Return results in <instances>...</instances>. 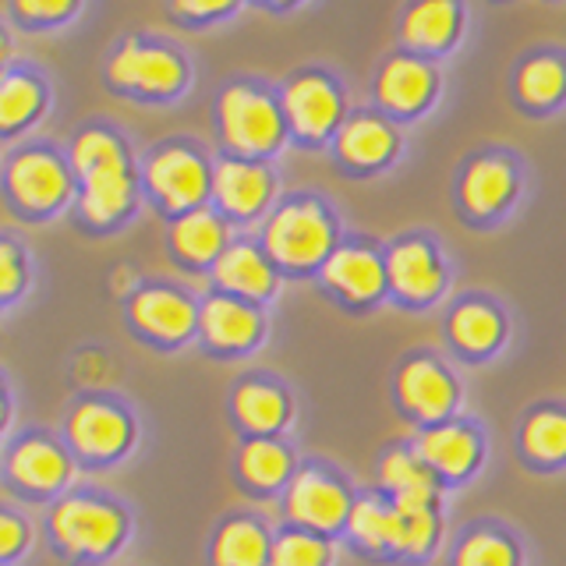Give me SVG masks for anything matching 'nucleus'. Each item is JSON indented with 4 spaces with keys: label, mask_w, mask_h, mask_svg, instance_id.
Returning <instances> with one entry per match:
<instances>
[{
    "label": "nucleus",
    "mask_w": 566,
    "mask_h": 566,
    "mask_svg": "<svg viewBox=\"0 0 566 566\" xmlns=\"http://www.w3.org/2000/svg\"><path fill=\"white\" fill-rule=\"evenodd\" d=\"M265 252L283 265H294V270L318 262L326 265L333 255V223L323 206L312 199L280 206L265 223Z\"/></svg>",
    "instance_id": "1"
},
{
    "label": "nucleus",
    "mask_w": 566,
    "mask_h": 566,
    "mask_svg": "<svg viewBox=\"0 0 566 566\" xmlns=\"http://www.w3.org/2000/svg\"><path fill=\"white\" fill-rule=\"evenodd\" d=\"M220 128L238 153H270L283 138V111L252 85H230L220 96Z\"/></svg>",
    "instance_id": "2"
},
{
    "label": "nucleus",
    "mask_w": 566,
    "mask_h": 566,
    "mask_svg": "<svg viewBox=\"0 0 566 566\" xmlns=\"http://www.w3.org/2000/svg\"><path fill=\"white\" fill-rule=\"evenodd\" d=\"M50 527H53V538L75 556H103V553H111V548H117V542L124 538L120 510L106 506L99 500H85V495H71V500L57 503Z\"/></svg>",
    "instance_id": "3"
},
{
    "label": "nucleus",
    "mask_w": 566,
    "mask_h": 566,
    "mask_svg": "<svg viewBox=\"0 0 566 566\" xmlns=\"http://www.w3.org/2000/svg\"><path fill=\"white\" fill-rule=\"evenodd\" d=\"M146 185L167 209H199L206 191L212 188V177L206 164L191 149L170 146L159 149L146 164Z\"/></svg>",
    "instance_id": "4"
},
{
    "label": "nucleus",
    "mask_w": 566,
    "mask_h": 566,
    "mask_svg": "<svg viewBox=\"0 0 566 566\" xmlns=\"http://www.w3.org/2000/svg\"><path fill=\"white\" fill-rule=\"evenodd\" d=\"M185 61L177 53L164 46H149V43H124L114 61H111V78L120 88H135V93H177L185 85Z\"/></svg>",
    "instance_id": "5"
},
{
    "label": "nucleus",
    "mask_w": 566,
    "mask_h": 566,
    "mask_svg": "<svg viewBox=\"0 0 566 566\" xmlns=\"http://www.w3.org/2000/svg\"><path fill=\"white\" fill-rule=\"evenodd\" d=\"M8 188L18 206L43 212V209H53L67 199L71 177L53 153L29 149V153H18L8 164Z\"/></svg>",
    "instance_id": "6"
},
{
    "label": "nucleus",
    "mask_w": 566,
    "mask_h": 566,
    "mask_svg": "<svg viewBox=\"0 0 566 566\" xmlns=\"http://www.w3.org/2000/svg\"><path fill=\"white\" fill-rule=\"evenodd\" d=\"M283 114L301 138H326L344 117V99L323 75H301L283 93Z\"/></svg>",
    "instance_id": "7"
},
{
    "label": "nucleus",
    "mask_w": 566,
    "mask_h": 566,
    "mask_svg": "<svg viewBox=\"0 0 566 566\" xmlns=\"http://www.w3.org/2000/svg\"><path fill=\"white\" fill-rule=\"evenodd\" d=\"M67 439L78 453L93 460L117 457L128 450V442H132V421L114 403L85 400L67 418Z\"/></svg>",
    "instance_id": "8"
},
{
    "label": "nucleus",
    "mask_w": 566,
    "mask_h": 566,
    "mask_svg": "<svg viewBox=\"0 0 566 566\" xmlns=\"http://www.w3.org/2000/svg\"><path fill=\"white\" fill-rule=\"evenodd\" d=\"M350 506L354 503L347 500L344 485L318 471H301L287 489V513L308 531H333L347 524Z\"/></svg>",
    "instance_id": "9"
},
{
    "label": "nucleus",
    "mask_w": 566,
    "mask_h": 566,
    "mask_svg": "<svg viewBox=\"0 0 566 566\" xmlns=\"http://www.w3.org/2000/svg\"><path fill=\"white\" fill-rule=\"evenodd\" d=\"M78 177H82V217L88 223L103 227L128 212L135 199V177L128 167V156L106 159V164H96L93 170H85Z\"/></svg>",
    "instance_id": "10"
},
{
    "label": "nucleus",
    "mask_w": 566,
    "mask_h": 566,
    "mask_svg": "<svg viewBox=\"0 0 566 566\" xmlns=\"http://www.w3.org/2000/svg\"><path fill=\"white\" fill-rule=\"evenodd\" d=\"M400 403L421 421H439L450 415V407L457 403V382L450 379V371L432 358H415L407 361L400 379H397Z\"/></svg>",
    "instance_id": "11"
},
{
    "label": "nucleus",
    "mask_w": 566,
    "mask_h": 566,
    "mask_svg": "<svg viewBox=\"0 0 566 566\" xmlns=\"http://www.w3.org/2000/svg\"><path fill=\"white\" fill-rule=\"evenodd\" d=\"M386 276H389V287H397V294L411 297V301L436 297L442 291V280H447L436 248L429 241H418V238L389 248Z\"/></svg>",
    "instance_id": "12"
},
{
    "label": "nucleus",
    "mask_w": 566,
    "mask_h": 566,
    "mask_svg": "<svg viewBox=\"0 0 566 566\" xmlns=\"http://www.w3.org/2000/svg\"><path fill=\"white\" fill-rule=\"evenodd\" d=\"M132 318L138 329H146L156 340H167L177 344L199 326V312L195 305L177 291L167 287H149V291H138L132 297Z\"/></svg>",
    "instance_id": "13"
},
{
    "label": "nucleus",
    "mask_w": 566,
    "mask_h": 566,
    "mask_svg": "<svg viewBox=\"0 0 566 566\" xmlns=\"http://www.w3.org/2000/svg\"><path fill=\"white\" fill-rule=\"evenodd\" d=\"M212 195L217 202L234 212V217H255V212L270 202L273 195V177L265 167L248 164V159H223L212 170Z\"/></svg>",
    "instance_id": "14"
},
{
    "label": "nucleus",
    "mask_w": 566,
    "mask_h": 566,
    "mask_svg": "<svg viewBox=\"0 0 566 566\" xmlns=\"http://www.w3.org/2000/svg\"><path fill=\"white\" fill-rule=\"evenodd\" d=\"M415 457L432 474L464 478L474 471L478 457H482V442L464 424H439V429L421 432L415 442Z\"/></svg>",
    "instance_id": "15"
},
{
    "label": "nucleus",
    "mask_w": 566,
    "mask_h": 566,
    "mask_svg": "<svg viewBox=\"0 0 566 566\" xmlns=\"http://www.w3.org/2000/svg\"><path fill=\"white\" fill-rule=\"evenodd\" d=\"M436 93V71L421 57H394L376 82V96L386 111L394 114H415Z\"/></svg>",
    "instance_id": "16"
},
{
    "label": "nucleus",
    "mask_w": 566,
    "mask_h": 566,
    "mask_svg": "<svg viewBox=\"0 0 566 566\" xmlns=\"http://www.w3.org/2000/svg\"><path fill=\"white\" fill-rule=\"evenodd\" d=\"M323 276L333 291H340L350 301L379 297L389 283L386 262L376 252H368V248H336L323 265Z\"/></svg>",
    "instance_id": "17"
},
{
    "label": "nucleus",
    "mask_w": 566,
    "mask_h": 566,
    "mask_svg": "<svg viewBox=\"0 0 566 566\" xmlns=\"http://www.w3.org/2000/svg\"><path fill=\"white\" fill-rule=\"evenodd\" d=\"M199 326L202 336L220 350H241L248 344H255V336L262 329L259 323V312L241 305L234 297H209L202 312H199Z\"/></svg>",
    "instance_id": "18"
},
{
    "label": "nucleus",
    "mask_w": 566,
    "mask_h": 566,
    "mask_svg": "<svg viewBox=\"0 0 566 566\" xmlns=\"http://www.w3.org/2000/svg\"><path fill=\"white\" fill-rule=\"evenodd\" d=\"M513 167L500 156H482L468 167L464 181H460V199L474 212V217H492L513 199Z\"/></svg>",
    "instance_id": "19"
},
{
    "label": "nucleus",
    "mask_w": 566,
    "mask_h": 566,
    "mask_svg": "<svg viewBox=\"0 0 566 566\" xmlns=\"http://www.w3.org/2000/svg\"><path fill=\"white\" fill-rule=\"evenodd\" d=\"M67 457L53 447L46 439H25L18 442L8 457V474L14 478L18 485L35 489V492H50L67 482Z\"/></svg>",
    "instance_id": "20"
},
{
    "label": "nucleus",
    "mask_w": 566,
    "mask_h": 566,
    "mask_svg": "<svg viewBox=\"0 0 566 566\" xmlns=\"http://www.w3.org/2000/svg\"><path fill=\"white\" fill-rule=\"evenodd\" d=\"M336 149L354 167H379L386 164L397 149V135L386 120L358 114L340 124V135H336Z\"/></svg>",
    "instance_id": "21"
},
{
    "label": "nucleus",
    "mask_w": 566,
    "mask_h": 566,
    "mask_svg": "<svg viewBox=\"0 0 566 566\" xmlns=\"http://www.w3.org/2000/svg\"><path fill=\"white\" fill-rule=\"evenodd\" d=\"M217 283L223 291L241 294V297H265L273 291L276 273L270 259L255 252L252 244H230L217 259Z\"/></svg>",
    "instance_id": "22"
},
{
    "label": "nucleus",
    "mask_w": 566,
    "mask_h": 566,
    "mask_svg": "<svg viewBox=\"0 0 566 566\" xmlns=\"http://www.w3.org/2000/svg\"><path fill=\"white\" fill-rule=\"evenodd\" d=\"M273 553V542L265 527L255 521H227L212 542V566H265Z\"/></svg>",
    "instance_id": "23"
},
{
    "label": "nucleus",
    "mask_w": 566,
    "mask_h": 566,
    "mask_svg": "<svg viewBox=\"0 0 566 566\" xmlns=\"http://www.w3.org/2000/svg\"><path fill=\"white\" fill-rule=\"evenodd\" d=\"M170 241L177 248V255L188 262H212L223 255V241H227V227L220 223L217 212L209 209H191L181 220L174 223Z\"/></svg>",
    "instance_id": "24"
},
{
    "label": "nucleus",
    "mask_w": 566,
    "mask_h": 566,
    "mask_svg": "<svg viewBox=\"0 0 566 566\" xmlns=\"http://www.w3.org/2000/svg\"><path fill=\"white\" fill-rule=\"evenodd\" d=\"M382 485L394 492V503H429L436 506V474L411 450H394L379 468Z\"/></svg>",
    "instance_id": "25"
},
{
    "label": "nucleus",
    "mask_w": 566,
    "mask_h": 566,
    "mask_svg": "<svg viewBox=\"0 0 566 566\" xmlns=\"http://www.w3.org/2000/svg\"><path fill=\"white\" fill-rule=\"evenodd\" d=\"M439 535L436 506L429 503H394L389 506V548L397 553H429Z\"/></svg>",
    "instance_id": "26"
},
{
    "label": "nucleus",
    "mask_w": 566,
    "mask_h": 566,
    "mask_svg": "<svg viewBox=\"0 0 566 566\" xmlns=\"http://www.w3.org/2000/svg\"><path fill=\"white\" fill-rule=\"evenodd\" d=\"M460 11L447 0H432V4H415L403 14V43L415 50H442L457 35Z\"/></svg>",
    "instance_id": "27"
},
{
    "label": "nucleus",
    "mask_w": 566,
    "mask_h": 566,
    "mask_svg": "<svg viewBox=\"0 0 566 566\" xmlns=\"http://www.w3.org/2000/svg\"><path fill=\"white\" fill-rule=\"evenodd\" d=\"M234 415L244 429L273 432L287 418V397L270 382H241L234 394Z\"/></svg>",
    "instance_id": "28"
},
{
    "label": "nucleus",
    "mask_w": 566,
    "mask_h": 566,
    "mask_svg": "<svg viewBox=\"0 0 566 566\" xmlns=\"http://www.w3.org/2000/svg\"><path fill=\"white\" fill-rule=\"evenodd\" d=\"M450 333L453 340L471 350V354H485L492 350L495 344L503 340V318L492 305H482V301H468V305H460L450 318Z\"/></svg>",
    "instance_id": "29"
},
{
    "label": "nucleus",
    "mask_w": 566,
    "mask_h": 566,
    "mask_svg": "<svg viewBox=\"0 0 566 566\" xmlns=\"http://www.w3.org/2000/svg\"><path fill=\"white\" fill-rule=\"evenodd\" d=\"M238 471L248 485L255 489H276L291 474V453L273 439H252L238 457Z\"/></svg>",
    "instance_id": "30"
},
{
    "label": "nucleus",
    "mask_w": 566,
    "mask_h": 566,
    "mask_svg": "<svg viewBox=\"0 0 566 566\" xmlns=\"http://www.w3.org/2000/svg\"><path fill=\"white\" fill-rule=\"evenodd\" d=\"M521 447H524V453L531 460H542V464H556V460H566V411L545 407V411L531 415L524 421Z\"/></svg>",
    "instance_id": "31"
},
{
    "label": "nucleus",
    "mask_w": 566,
    "mask_h": 566,
    "mask_svg": "<svg viewBox=\"0 0 566 566\" xmlns=\"http://www.w3.org/2000/svg\"><path fill=\"white\" fill-rule=\"evenodd\" d=\"M566 93V64L556 57H531L517 71V96L527 106H553Z\"/></svg>",
    "instance_id": "32"
},
{
    "label": "nucleus",
    "mask_w": 566,
    "mask_h": 566,
    "mask_svg": "<svg viewBox=\"0 0 566 566\" xmlns=\"http://www.w3.org/2000/svg\"><path fill=\"white\" fill-rule=\"evenodd\" d=\"M43 106V85L29 75H8L4 88H0V124L11 132L22 120L35 117Z\"/></svg>",
    "instance_id": "33"
},
{
    "label": "nucleus",
    "mask_w": 566,
    "mask_h": 566,
    "mask_svg": "<svg viewBox=\"0 0 566 566\" xmlns=\"http://www.w3.org/2000/svg\"><path fill=\"white\" fill-rule=\"evenodd\" d=\"M329 542L315 538L312 531H283L273 542L270 566H326Z\"/></svg>",
    "instance_id": "34"
},
{
    "label": "nucleus",
    "mask_w": 566,
    "mask_h": 566,
    "mask_svg": "<svg viewBox=\"0 0 566 566\" xmlns=\"http://www.w3.org/2000/svg\"><path fill=\"white\" fill-rule=\"evenodd\" d=\"M457 566H517V548L503 535L474 531L457 548Z\"/></svg>",
    "instance_id": "35"
},
{
    "label": "nucleus",
    "mask_w": 566,
    "mask_h": 566,
    "mask_svg": "<svg viewBox=\"0 0 566 566\" xmlns=\"http://www.w3.org/2000/svg\"><path fill=\"white\" fill-rule=\"evenodd\" d=\"M347 527L365 548H386L389 545V506H382L379 500H358L350 506Z\"/></svg>",
    "instance_id": "36"
},
{
    "label": "nucleus",
    "mask_w": 566,
    "mask_h": 566,
    "mask_svg": "<svg viewBox=\"0 0 566 566\" xmlns=\"http://www.w3.org/2000/svg\"><path fill=\"white\" fill-rule=\"evenodd\" d=\"M117 156H124V149L111 132L88 128L75 138V146H71V167H75V174H85L96 164H106V159H117Z\"/></svg>",
    "instance_id": "37"
},
{
    "label": "nucleus",
    "mask_w": 566,
    "mask_h": 566,
    "mask_svg": "<svg viewBox=\"0 0 566 566\" xmlns=\"http://www.w3.org/2000/svg\"><path fill=\"white\" fill-rule=\"evenodd\" d=\"M25 524L14 517V513H4V517H0V556L4 559H11L18 548L25 545Z\"/></svg>",
    "instance_id": "38"
},
{
    "label": "nucleus",
    "mask_w": 566,
    "mask_h": 566,
    "mask_svg": "<svg viewBox=\"0 0 566 566\" xmlns=\"http://www.w3.org/2000/svg\"><path fill=\"white\" fill-rule=\"evenodd\" d=\"M75 365H78L75 371H78L82 382H103V379H111V361H106L103 354H96V350H85Z\"/></svg>",
    "instance_id": "39"
},
{
    "label": "nucleus",
    "mask_w": 566,
    "mask_h": 566,
    "mask_svg": "<svg viewBox=\"0 0 566 566\" xmlns=\"http://www.w3.org/2000/svg\"><path fill=\"white\" fill-rule=\"evenodd\" d=\"M0 270H4V297H14L18 287H22V265H18L14 244L0 248Z\"/></svg>",
    "instance_id": "40"
},
{
    "label": "nucleus",
    "mask_w": 566,
    "mask_h": 566,
    "mask_svg": "<svg viewBox=\"0 0 566 566\" xmlns=\"http://www.w3.org/2000/svg\"><path fill=\"white\" fill-rule=\"evenodd\" d=\"M71 11H75L71 4H18V14L25 18H64Z\"/></svg>",
    "instance_id": "41"
},
{
    "label": "nucleus",
    "mask_w": 566,
    "mask_h": 566,
    "mask_svg": "<svg viewBox=\"0 0 566 566\" xmlns=\"http://www.w3.org/2000/svg\"><path fill=\"white\" fill-rule=\"evenodd\" d=\"M177 14H188V18H212V14H223L227 4H177Z\"/></svg>",
    "instance_id": "42"
},
{
    "label": "nucleus",
    "mask_w": 566,
    "mask_h": 566,
    "mask_svg": "<svg viewBox=\"0 0 566 566\" xmlns=\"http://www.w3.org/2000/svg\"><path fill=\"white\" fill-rule=\"evenodd\" d=\"M111 287H114V294H124L132 287V270H117L114 276H111Z\"/></svg>",
    "instance_id": "43"
}]
</instances>
